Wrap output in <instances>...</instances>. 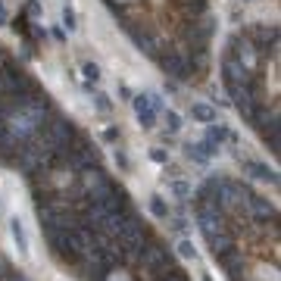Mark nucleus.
I'll return each mask as SVG.
<instances>
[{"label":"nucleus","mask_w":281,"mask_h":281,"mask_svg":"<svg viewBox=\"0 0 281 281\" xmlns=\"http://www.w3.org/2000/svg\"><path fill=\"white\" fill-rule=\"evenodd\" d=\"M244 206H247V210H250V213H253L256 219H269V216L275 219V206H272V203H269L266 197H259V194H253V191L247 194V200H244Z\"/></svg>","instance_id":"6e6552de"},{"label":"nucleus","mask_w":281,"mask_h":281,"mask_svg":"<svg viewBox=\"0 0 281 281\" xmlns=\"http://www.w3.org/2000/svg\"><path fill=\"white\" fill-rule=\"evenodd\" d=\"M244 175H250L256 181H266V184H278L275 169H269L266 163H256V159H244Z\"/></svg>","instance_id":"423d86ee"},{"label":"nucleus","mask_w":281,"mask_h":281,"mask_svg":"<svg viewBox=\"0 0 281 281\" xmlns=\"http://www.w3.org/2000/svg\"><path fill=\"white\" fill-rule=\"evenodd\" d=\"M150 213H153L156 219H169V203H166V197H159V194L150 197Z\"/></svg>","instance_id":"4468645a"},{"label":"nucleus","mask_w":281,"mask_h":281,"mask_svg":"<svg viewBox=\"0 0 281 281\" xmlns=\"http://www.w3.org/2000/svg\"><path fill=\"white\" fill-rule=\"evenodd\" d=\"M163 119H166L169 135H175V131L181 128V116H178V112H172V109H166V112H163Z\"/></svg>","instance_id":"f3484780"},{"label":"nucleus","mask_w":281,"mask_h":281,"mask_svg":"<svg viewBox=\"0 0 281 281\" xmlns=\"http://www.w3.org/2000/svg\"><path fill=\"white\" fill-rule=\"evenodd\" d=\"M206 138H210L213 144H222V141H228L231 135H228V128H225V125H216V122H210V131H206Z\"/></svg>","instance_id":"dca6fc26"},{"label":"nucleus","mask_w":281,"mask_h":281,"mask_svg":"<svg viewBox=\"0 0 281 281\" xmlns=\"http://www.w3.org/2000/svg\"><path fill=\"white\" fill-rule=\"evenodd\" d=\"M138 262L144 269H150V272H166L169 266H172V256H169V250L166 247H159V244H147L144 240V247H141V253H138Z\"/></svg>","instance_id":"f257e3e1"},{"label":"nucleus","mask_w":281,"mask_h":281,"mask_svg":"<svg viewBox=\"0 0 281 281\" xmlns=\"http://www.w3.org/2000/svg\"><path fill=\"white\" fill-rule=\"evenodd\" d=\"M169 194H172L175 200H184V197L194 194V187L187 184V181H172V184H169Z\"/></svg>","instance_id":"2eb2a0df"},{"label":"nucleus","mask_w":281,"mask_h":281,"mask_svg":"<svg viewBox=\"0 0 281 281\" xmlns=\"http://www.w3.org/2000/svg\"><path fill=\"white\" fill-rule=\"evenodd\" d=\"M116 138H119L116 128H106V131H103V141H116Z\"/></svg>","instance_id":"393cba45"},{"label":"nucleus","mask_w":281,"mask_h":281,"mask_svg":"<svg viewBox=\"0 0 281 281\" xmlns=\"http://www.w3.org/2000/svg\"><path fill=\"white\" fill-rule=\"evenodd\" d=\"M10 234H13V244H16L19 256H28V253H31V244H28V234H25L22 219H10Z\"/></svg>","instance_id":"1a4fd4ad"},{"label":"nucleus","mask_w":281,"mask_h":281,"mask_svg":"<svg viewBox=\"0 0 281 281\" xmlns=\"http://www.w3.org/2000/svg\"><path fill=\"white\" fill-rule=\"evenodd\" d=\"M222 75H225V85H250V69H244L234 56H225L222 63Z\"/></svg>","instance_id":"39448f33"},{"label":"nucleus","mask_w":281,"mask_h":281,"mask_svg":"<svg viewBox=\"0 0 281 281\" xmlns=\"http://www.w3.org/2000/svg\"><path fill=\"white\" fill-rule=\"evenodd\" d=\"M216 259L222 262L225 269H228V278H231V281H237V278H240V269H244V253H240V250H234V247H231L228 253H222V256H216Z\"/></svg>","instance_id":"9d476101"},{"label":"nucleus","mask_w":281,"mask_h":281,"mask_svg":"<svg viewBox=\"0 0 281 281\" xmlns=\"http://www.w3.org/2000/svg\"><path fill=\"white\" fill-rule=\"evenodd\" d=\"M63 25H66V28H69V31H75V28H78V25H75V13H72V10H69V7H66V10H63Z\"/></svg>","instance_id":"4be33fe9"},{"label":"nucleus","mask_w":281,"mask_h":281,"mask_svg":"<svg viewBox=\"0 0 281 281\" xmlns=\"http://www.w3.org/2000/svg\"><path fill=\"white\" fill-rule=\"evenodd\" d=\"M128 34L135 37V44L141 47V53H147V56H159V44L153 41V34H147V31H138V28H128Z\"/></svg>","instance_id":"9b49d317"},{"label":"nucleus","mask_w":281,"mask_h":281,"mask_svg":"<svg viewBox=\"0 0 281 281\" xmlns=\"http://www.w3.org/2000/svg\"><path fill=\"white\" fill-rule=\"evenodd\" d=\"M197 225H200V231H203L206 240L216 237L219 231H225L222 210H219V206H197Z\"/></svg>","instance_id":"f03ea898"},{"label":"nucleus","mask_w":281,"mask_h":281,"mask_svg":"<svg viewBox=\"0 0 281 281\" xmlns=\"http://www.w3.org/2000/svg\"><path fill=\"white\" fill-rule=\"evenodd\" d=\"M82 72H85V78H88V82H100V66H97V63H85V69H82Z\"/></svg>","instance_id":"6ab92c4d"},{"label":"nucleus","mask_w":281,"mask_h":281,"mask_svg":"<svg viewBox=\"0 0 281 281\" xmlns=\"http://www.w3.org/2000/svg\"><path fill=\"white\" fill-rule=\"evenodd\" d=\"M7 19H10L7 16V7H4V0H0V25H7Z\"/></svg>","instance_id":"a878e982"},{"label":"nucleus","mask_w":281,"mask_h":281,"mask_svg":"<svg viewBox=\"0 0 281 281\" xmlns=\"http://www.w3.org/2000/svg\"><path fill=\"white\" fill-rule=\"evenodd\" d=\"M240 4H253V0H240Z\"/></svg>","instance_id":"bb28decb"},{"label":"nucleus","mask_w":281,"mask_h":281,"mask_svg":"<svg viewBox=\"0 0 281 281\" xmlns=\"http://www.w3.org/2000/svg\"><path fill=\"white\" fill-rule=\"evenodd\" d=\"M216 153H219V144H213L210 138L200 141V144H187V159H194V163H200V166H206Z\"/></svg>","instance_id":"0eeeda50"},{"label":"nucleus","mask_w":281,"mask_h":281,"mask_svg":"<svg viewBox=\"0 0 281 281\" xmlns=\"http://www.w3.org/2000/svg\"><path fill=\"white\" fill-rule=\"evenodd\" d=\"M231 247H234V240H231V234H228V231H219L216 237H210V250H213V256L228 253Z\"/></svg>","instance_id":"f8f14e48"},{"label":"nucleus","mask_w":281,"mask_h":281,"mask_svg":"<svg viewBox=\"0 0 281 281\" xmlns=\"http://www.w3.org/2000/svg\"><path fill=\"white\" fill-rule=\"evenodd\" d=\"M191 116L197 119V122H203V125H210V122H216L219 116H216V109L210 106V103H194L191 106Z\"/></svg>","instance_id":"ddd939ff"},{"label":"nucleus","mask_w":281,"mask_h":281,"mask_svg":"<svg viewBox=\"0 0 281 281\" xmlns=\"http://www.w3.org/2000/svg\"><path fill=\"white\" fill-rule=\"evenodd\" d=\"M178 256H181V259H197V247H194L191 240H181V244H178Z\"/></svg>","instance_id":"a211bd4d"},{"label":"nucleus","mask_w":281,"mask_h":281,"mask_svg":"<svg viewBox=\"0 0 281 281\" xmlns=\"http://www.w3.org/2000/svg\"><path fill=\"white\" fill-rule=\"evenodd\" d=\"M150 159L159 163V166H169V153H166L163 147H153V150H150Z\"/></svg>","instance_id":"aec40b11"},{"label":"nucleus","mask_w":281,"mask_h":281,"mask_svg":"<svg viewBox=\"0 0 281 281\" xmlns=\"http://www.w3.org/2000/svg\"><path fill=\"white\" fill-rule=\"evenodd\" d=\"M0 278H4V281H28V278H25L22 272H4Z\"/></svg>","instance_id":"5701e85b"},{"label":"nucleus","mask_w":281,"mask_h":281,"mask_svg":"<svg viewBox=\"0 0 281 281\" xmlns=\"http://www.w3.org/2000/svg\"><path fill=\"white\" fill-rule=\"evenodd\" d=\"M94 106H97L100 112H109V97L106 94H94Z\"/></svg>","instance_id":"412c9836"},{"label":"nucleus","mask_w":281,"mask_h":281,"mask_svg":"<svg viewBox=\"0 0 281 281\" xmlns=\"http://www.w3.org/2000/svg\"><path fill=\"white\" fill-rule=\"evenodd\" d=\"M231 47H237L234 60H237L244 69H253V66H256V60H259V50L253 47V41H250L247 34H234V37H231Z\"/></svg>","instance_id":"20e7f679"},{"label":"nucleus","mask_w":281,"mask_h":281,"mask_svg":"<svg viewBox=\"0 0 281 281\" xmlns=\"http://www.w3.org/2000/svg\"><path fill=\"white\" fill-rule=\"evenodd\" d=\"M159 66H163L166 75H172L175 82H187V78H191V63H187L181 53H175V50L172 53H163L159 56Z\"/></svg>","instance_id":"7ed1b4c3"},{"label":"nucleus","mask_w":281,"mask_h":281,"mask_svg":"<svg viewBox=\"0 0 281 281\" xmlns=\"http://www.w3.org/2000/svg\"><path fill=\"white\" fill-rule=\"evenodd\" d=\"M116 163H119V169H128V156L122 153V150H116Z\"/></svg>","instance_id":"b1692460"}]
</instances>
